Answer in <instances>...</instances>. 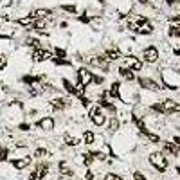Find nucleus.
Returning a JSON list of instances; mask_svg holds the SVG:
<instances>
[{
	"mask_svg": "<svg viewBox=\"0 0 180 180\" xmlns=\"http://www.w3.org/2000/svg\"><path fill=\"white\" fill-rule=\"evenodd\" d=\"M34 155H36L38 159H41V157H47V150H45V148H38V150L34 151Z\"/></svg>",
	"mask_w": 180,
	"mask_h": 180,
	"instance_id": "obj_28",
	"label": "nucleus"
},
{
	"mask_svg": "<svg viewBox=\"0 0 180 180\" xmlns=\"http://www.w3.org/2000/svg\"><path fill=\"white\" fill-rule=\"evenodd\" d=\"M29 162H31L29 157H23V159H15L11 164H13L16 169H23V168H27V166H29Z\"/></svg>",
	"mask_w": 180,
	"mask_h": 180,
	"instance_id": "obj_11",
	"label": "nucleus"
},
{
	"mask_svg": "<svg viewBox=\"0 0 180 180\" xmlns=\"http://www.w3.org/2000/svg\"><path fill=\"white\" fill-rule=\"evenodd\" d=\"M51 58V52L49 51H45V49H36L34 52H33V60L34 61H45Z\"/></svg>",
	"mask_w": 180,
	"mask_h": 180,
	"instance_id": "obj_10",
	"label": "nucleus"
},
{
	"mask_svg": "<svg viewBox=\"0 0 180 180\" xmlns=\"http://www.w3.org/2000/svg\"><path fill=\"white\" fill-rule=\"evenodd\" d=\"M177 171H178V173H180V166H178V168H177Z\"/></svg>",
	"mask_w": 180,
	"mask_h": 180,
	"instance_id": "obj_40",
	"label": "nucleus"
},
{
	"mask_svg": "<svg viewBox=\"0 0 180 180\" xmlns=\"http://www.w3.org/2000/svg\"><path fill=\"white\" fill-rule=\"evenodd\" d=\"M83 139H85L86 144H92V142H94V133H92V132H85V137H83Z\"/></svg>",
	"mask_w": 180,
	"mask_h": 180,
	"instance_id": "obj_26",
	"label": "nucleus"
},
{
	"mask_svg": "<svg viewBox=\"0 0 180 180\" xmlns=\"http://www.w3.org/2000/svg\"><path fill=\"white\" fill-rule=\"evenodd\" d=\"M133 178H135V180H148L142 173H140V171H135V173H133Z\"/></svg>",
	"mask_w": 180,
	"mask_h": 180,
	"instance_id": "obj_32",
	"label": "nucleus"
},
{
	"mask_svg": "<svg viewBox=\"0 0 180 180\" xmlns=\"http://www.w3.org/2000/svg\"><path fill=\"white\" fill-rule=\"evenodd\" d=\"M63 85H65V88H67V92H70V94H72V96H81L79 94V90H78V88H76V86H72V83H70V81H63Z\"/></svg>",
	"mask_w": 180,
	"mask_h": 180,
	"instance_id": "obj_16",
	"label": "nucleus"
},
{
	"mask_svg": "<svg viewBox=\"0 0 180 180\" xmlns=\"http://www.w3.org/2000/svg\"><path fill=\"white\" fill-rule=\"evenodd\" d=\"M151 110L160 112V114H171V112H178L180 104L177 103V101H173V99H164L160 104H153Z\"/></svg>",
	"mask_w": 180,
	"mask_h": 180,
	"instance_id": "obj_1",
	"label": "nucleus"
},
{
	"mask_svg": "<svg viewBox=\"0 0 180 180\" xmlns=\"http://www.w3.org/2000/svg\"><path fill=\"white\" fill-rule=\"evenodd\" d=\"M94 79V76H92V72L90 70H86V69H79V72H78V85H79L81 88H86L90 83Z\"/></svg>",
	"mask_w": 180,
	"mask_h": 180,
	"instance_id": "obj_4",
	"label": "nucleus"
},
{
	"mask_svg": "<svg viewBox=\"0 0 180 180\" xmlns=\"http://www.w3.org/2000/svg\"><path fill=\"white\" fill-rule=\"evenodd\" d=\"M150 162H151V166H153L159 173H164V171L168 169V159H166L164 153H160V151L151 153V155H150Z\"/></svg>",
	"mask_w": 180,
	"mask_h": 180,
	"instance_id": "obj_2",
	"label": "nucleus"
},
{
	"mask_svg": "<svg viewBox=\"0 0 180 180\" xmlns=\"http://www.w3.org/2000/svg\"><path fill=\"white\" fill-rule=\"evenodd\" d=\"M142 58H144V61H148V63H155V61L159 60V49L153 47V45L146 47L142 51Z\"/></svg>",
	"mask_w": 180,
	"mask_h": 180,
	"instance_id": "obj_5",
	"label": "nucleus"
},
{
	"mask_svg": "<svg viewBox=\"0 0 180 180\" xmlns=\"http://www.w3.org/2000/svg\"><path fill=\"white\" fill-rule=\"evenodd\" d=\"M139 83H140V86H142V88H148V90H153V92H157V90H160V88H162L157 81L150 79V78H140Z\"/></svg>",
	"mask_w": 180,
	"mask_h": 180,
	"instance_id": "obj_7",
	"label": "nucleus"
},
{
	"mask_svg": "<svg viewBox=\"0 0 180 180\" xmlns=\"http://www.w3.org/2000/svg\"><path fill=\"white\" fill-rule=\"evenodd\" d=\"M61 9L67 11V13H72V15L76 13V5H61Z\"/></svg>",
	"mask_w": 180,
	"mask_h": 180,
	"instance_id": "obj_30",
	"label": "nucleus"
},
{
	"mask_svg": "<svg viewBox=\"0 0 180 180\" xmlns=\"http://www.w3.org/2000/svg\"><path fill=\"white\" fill-rule=\"evenodd\" d=\"M83 162H85L86 166H90V164L94 162V155H92V151H90V153H85V155H83Z\"/></svg>",
	"mask_w": 180,
	"mask_h": 180,
	"instance_id": "obj_24",
	"label": "nucleus"
},
{
	"mask_svg": "<svg viewBox=\"0 0 180 180\" xmlns=\"http://www.w3.org/2000/svg\"><path fill=\"white\" fill-rule=\"evenodd\" d=\"M52 61H54V63H56V65H69V61L61 60V58H52Z\"/></svg>",
	"mask_w": 180,
	"mask_h": 180,
	"instance_id": "obj_34",
	"label": "nucleus"
},
{
	"mask_svg": "<svg viewBox=\"0 0 180 180\" xmlns=\"http://www.w3.org/2000/svg\"><path fill=\"white\" fill-rule=\"evenodd\" d=\"M60 173L63 175V177H72V175H74V171L69 168L67 160H61V162H60Z\"/></svg>",
	"mask_w": 180,
	"mask_h": 180,
	"instance_id": "obj_12",
	"label": "nucleus"
},
{
	"mask_svg": "<svg viewBox=\"0 0 180 180\" xmlns=\"http://www.w3.org/2000/svg\"><path fill=\"white\" fill-rule=\"evenodd\" d=\"M99 106H104L110 112H115V104H112L110 101H106V99H99Z\"/></svg>",
	"mask_w": 180,
	"mask_h": 180,
	"instance_id": "obj_21",
	"label": "nucleus"
},
{
	"mask_svg": "<svg viewBox=\"0 0 180 180\" xmlns=\"http://www.w3.org/2000/svg\"><path fill=\"white\" fill-rule=\"evenodd\" d=\"M124 63H126V69H130V70H140L142 69V61L135 56H126Z\"/></svg>",
	"mask_w": 180,
	"mask_h": 180,
	"instance_id": "obj_6",
	"label": "nucleus"
},
{
	"mask_svg": "<svg viewBox=\"0 0 180 180\" xmlns=\"http://www.w3.org/2000/svg\"><path fill=\"white\" fill-rule=\"evenodd\" d=\"M169 36L180 38V25H171V27H169Z\"/></svg>",
	"mask_w": 180,
	"mask_h": 180,
	"instance_id": "obj_22",
	"label": "nucleus"
},
{
	"mask_svg": "<svg viewBox=\"0 0 180 180\" xmlns=\"http://www.w3.org/2000/svg\"><path fill=\"white\" fill-rule=\"evenodd\" d=\"M119 74L124 78V79H128V81H133V79H135L133 72H132L130 69H126V67H121V69H119Z\"/></svg>",
	"mask_w": 180,
	"mask_h": 180,
	"instance_id": "obj_14",
	"label": "nucleus"
},
{
	"mask_svg": "<svg viewBox=\"0 0 180 180\" xmlns=\"http://www.w3.org/2000/svg\"><path fill=\"white\" fill-rule=\"evenodd\" d=\"M4 65H5V58L0 54V69H4Z\"/></svg>",
	"mask_w": 180,
	"mask_h": 180,
	"instance_id": "obj_37",
	"label": "nucleus"
},
{
	"mask_svg": "<svg viewBox=\"0 0 180 180\" xmlns=\"http://www.w3.org/2000/svg\"><path fill=\"white\" fill-rule=\"evenodd\" d=\"M65 140H67V146H76L78 144V139H74V137H65Z\"/></svg>",
	"mask_w": 180,
	"mask_h": 180,
	"instance_id": "obj_31",
	"label": "nucleus"
},
{
	"mask_svg": "<svg viewBox=\"0 0 180 180\" xmlns=\"http://www.w3.org/2000/svg\"><path fill=\"white\" fill-rule=\"evenodd\" d=\"M38 128L45 130V132L54 130V119H52V117H43V119H40L38 121Z\"/></svg>",
	"mask_w": 180,
	"mask_h": 180,
	"instance_id": "obj_9",
	"label": "nucleus"
},
{
	"mask_svg": "<svg viewBox=\"0 0 180 180\" xmlns=\"http://www.w3.org/2000/svg\"><path fill=\"white\" fill-rule=\"evenodd\" d=\"M119 88H121V83H112V88H110V96L112 97H119L121 99V96H119Z\"/></svg>",
	"mask_w": 180,
	"mask_h": 180,
	"instance_id": "obj_17",
	"label": "nucleus"
},
{
	"mask_svg": "<svg viewBox=\"0 0 180 180\" xmlns=\"http://www.w3.org/2000/svg\"><path fill=\"white\" fill-rule=\"evenodd\" d=\"M33 20H34V16L31 15V16H25V18H20V20H18V23H20V25H31V23H33Z\"/></svg>",
	"mask_w": 180,
	"mask_h": 180,
	"instance_id": "obj_23",
	"label": "nucleus"
},
{
	"mask_svg": "<svg viewBox=\"0 0 180 180\" xmlns=\"http://www.w3.org/2000/svg\"><path fill=\"white\" fill-rule=\"evenodd\" d=\"M90 119H92V122H94L96 126H103V124L106 122V115H104V112H103L101 106H94V108L90 110Z\"/></svg>",
	"mask_w": 180,
	"mask_h": 180,
	"instance_id": "obj_3",
	"label": "nucleus"
},
{
	"mask_svg": "<svg viewBox=\"0 0 180 180\" xmlns=\"http://www.w3.org/2000/svg\"><path fill=\"white\" fill-rule=\"evenodd\" d=\"M47 171H49V166H47V164H40V166L31 173V177H29V178H31V180H41L45 175H47Z\"/></svg>",
	"mask_w": 180,
	"mask_h": 180,
	"instance_id": "obj_8",
	"label": "nucleus"
},
{
	"mask_svg": "<svg viewBox=\"0 0 180 180\" xmlns=\"http://www.w3.org/2000/svg\"><path fill=\"white\" fill-rule=\"evenodd\" d=\"M49 15H51V11H49V9H38V11H34V13H33V16H34V18H47Z\"/></svg>",
	"mask_w": 180,
	"mask_h": 180,
	"instance_id": "obj_19",
	"label": "nucleus"
},
{
	"mask_svg": "<svg viewBox=\"0 0 180 180\" xmlns=\"http://www.w3.org/2000/svg\"><path fill=\"white\" fill-rule=\"evenodd\" d=\"M173 142H177V146L180 148V137H173Z\"/></svg>",
	"mask_w": 180,
	"mask_h": 180,
	"instance_id": "obj_38",
	"label": "nucleus"
},
{
	"mask_svg": "<svg viewBox=\"0 0 180 180\" xmlns=\"http://www.w3.org/2000/svg\"><path fill=\"white\" fill-rule=\"evenodd\" d=\"M18 128H20V130H23V132H27V130H31V124H20Z\"/></svg>",
	"mask_w": 180,
	"mask_h": 180,
	"instance_id": "obj_35",
	"label": "nucleus"
},
{
	"mask_svg": "<svg viewBox=\"0 0 180 180\" xmlns=\"http://www.w3.org/2000/svg\"><path fill=\"white\" fill-rule=\"evenodd\" d=\"M85 177H86V180H94V173H92V171H86Z\"/></svg>",
	"mask_w": 180,
	"mask_h": 180,
	"instance_id": "obj_36",
	"label": "nucleus"
},
{
	"mask_svg": "<svg viewBox=\"0 0 180 180\" xmlns=\"http://www.w3.org/2000/svg\"><path fill=\"white\" fill-rule=\"evenodd\" d=\"M67 104H69V101L63 99V97H56V99L52 101V106H54L56 110H63V108H65Z\"/></svg>",
	"mask_w": 180,
	"mask_h": 180,
	"instance_id": "obj_15",
	"label": "nucleus"
},
{
	"mask_svg": "<svg viewBox=\"0 0 180 180\" xmlns=\"http://www.w3.org/2000/svg\"><path fill=\"white\" fill-rule=\"evenodd\" d=\"M177 2H178V0H168V4H169V5H173V4H177Z\"/></svg>",
	"mask_w": 180,
	"mask_h": 180,
	"instance_id": "obj_39",
	"label": "nucleus"
},
{
	"mask_svg": "<svg viewBox=\"0 0 180 180\" xmlns=\"http://www.w3.org/2000/svg\"><path fill=\"white\" fill-rule=\"evenodd\" d=\"M104 180H122V177L115 175V173H106V175H104Z\"/></svg>",
	"mask_w": 180,
	"mask_h": 180,
	"instance_id": "obj_27",
	"label": "nucleus"
},
{
	"mask_svg": "<svg viewBox=\"0 0 180 180\" xmlns=\"http://www.w3.org/2000/svg\"><path fill=\"white\" fill-rule=\"evenodd\" d=\"M164 150H166L168 153H173V155L178 153V150H177V146H175L173 142H164Z\"/></svg>",
	"mask_w": 180,
	"mask_h": 180,
	"instance_id": "obj_20",
	"label": "nucleus"
},
{
	"mask_svg": "<svg viewBox=\"0 0 180 180\" xmlns=\"http://www.w3.org/2000/svg\"><path fill=\"white\" fill-rule=\"evenodd\" d=\"M139 2H142V4H144V2H146V0H139Z\"/></svg>",
	"mask_w": 180,
	"mask_h": 180,
	"instance_id": "obj_41",
	"label": "nucleus"
},
{
	"mask_svg": "<svg viewBox=\"0 0 180 180\" xmlns=\"http://www.w3.org/2000/svg\"><path fill=\"white\" fill-rule=\"evenodd\" d=\"M5 159H7V150L0 148V160H5Z\"/></svg>",
	"mask_w": 180,
	"mask_h": 180,
	"instance_id": "obj_33",
	"label": "nucleus"
},
{
	"mask_svg": "<svg viewBox=\"0 0 180 180\" xmlns=\"http://www.w3.org/2000/svg\"><path fill=\"white\" fill-rule=\"evenodd\" d=\"M117 128H119V121L115 119V117H112V121H110V130H112V132H115Z\"/></svg>",
	"mask_w": 180,
	"mask_h": 180,
	"instance_id": "obj_29",
	"label": "nucleus"
},
{
	"mask_svg": "<svg viewBox=\"0 0 180 180\" xmlns=\"http://www.w3.org/2000/svg\"><path fill=\"white\" fill-rule=\"evenodd\" d=\"M142 133H144V135H146L148 139L151 140V142H159V140H160V137H159V135H155V133H150L148 130H146V132H142Z\"/></svg>",
	"mask_w": 180,
	"mask_h": 180,
	"instance_id": "obj_25",
	"label": "nucleus"
},
{
	"mask_svg": "<svg viewBox=\"0 0 180 180\" xmlns=\"http://www.w3.org/2000/svg\"><path fill=\"white\" fill-rule=\"evenodd\" d=\"M90 63H92V65H96V67H101V69H104V70H106V69H108V60H106V58H92V60H90Z\"/></svg>",
	"mask_w": 180,
	"mask_h": 180,
	"instance_id": "obj_13",
	"label": "nucleus"
},
{
	"mask_svg": "<svg viewBox=\"0 0 180 180\" xmlns=\"http://www.w3.org/2000/svg\"><path fill=\"white\" fill-rule=\"evenodd\" d=\"M121 58V52L117 49H110V51H106V60H117Z\"/></svg>",
	"mask_w": 180,
	"mask_h": 180,
	"instance_id": "obj_18",
	"label": "nucleus"
}]
</instances>
